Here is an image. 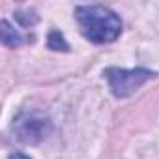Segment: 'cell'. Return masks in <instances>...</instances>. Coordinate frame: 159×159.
<instances>
[{
	"label": "cell",
	"mask_w": 159,
	"mask_h": 159,
	"mask_svg": "<svg viewBox=\"0 0 159 159\" xmlns=\"http://www.w3.org/2000/svg\"><path fill=\"white\" fill-rule=\"evenodd\" d=\"M75 19L83 36L98 45L114 41L122 32L120 17L105 6H77Z\"/></svg>",
	"instance_id": "1"
},
{
	"label": "cell",
	"mask_w": 159,
	"mask_h": 159,
	"mask_svg": "<svg viewBox=\"0 0 159 159\" xmlns=\"http://www.w3.org/2000/svg\"><path fill=\"white\" fill-rule=\"evenodd\" d=\"M153 77L152 71L137 67V69H118V67H109L105 71V79L116 98H129L135 94L146 81Z\"/></svg>",
	"instance_id": "2"
},
{
	"label": "cell",
	"mask_w": 159,
	"mask_h": 159,
	"mask_svg": "<svg viewBox=\"0 0 159 159\" xmlns=\"http://www.w3.org/2000/svg\"><path fill=\"white\" fill-rule=\"evenodd\" d=\"M49 129V122L47 118L36 114V112H26L23 116L17 118V124H15V133H17V139L23 140V142H38L45 137Z\"/></svg>",
	"instance_id": "3"
},
{
	"label": "cell",
	"mask_w": 159,
	"mask_h": 159,
	"mask_svg": "<svg viewBox=\"0 0 159 159\" xmlns=\"http://www.w3.org/2000/svg\"><path fill=\"white\" fill-rule=\"evenodd\" d=\"M0 38H2V43L8 45V47H19L26 41L25 36H21L8 21H2L0 23Z\"/></svg>",
	"instance_id": "4"
},
{
	"label": "cell",
	"mask_w": 159,
	"mask_h": 159,
	"mask_svg": "<svg viewBox=\"0 0 159 159\" xmlns=\"http://www.w3.org/2000/svg\"><path fill=\"white\" fill-rule=\"evenodd\" d=\"M49 47L52 49V51H69V47H67V41L64 39V36L58 32V30H52L51 34H49Z\"/></svg>",
	"instance_id": "5"
},
{
	"label": "cell",
	"mask_w": 159,
	"mask_h": 159,
	"mask_svg": "<svg viewBox=\"0 0 159 159\" xmlns=\"http://www.w3.org/2000/svg\"><path fill=\"white\" fill-rule=\"evenodd\" d=\"M15 21H17L21 26L30 28V26H34V25L38 23V15H36L34 11H17V13H15Z\"/></svg>",
	"instance_id": "6"
},
{
	"label": "cell",
	"mask_w": 159,
	"mask_h": 159,
	"mask_svg": "<svg viewBox=\"0 0 159 159\" xmlns=\"http://www.w3.org/2000/svg\"><path fill=\"white\" fill-rule=\"evenodd\" d=\"M10 159H30L28 155H25V153H21V152H17V153H11L10 155Z\"/></svg>",
	"instance_id": "7"
}]
</instances>
